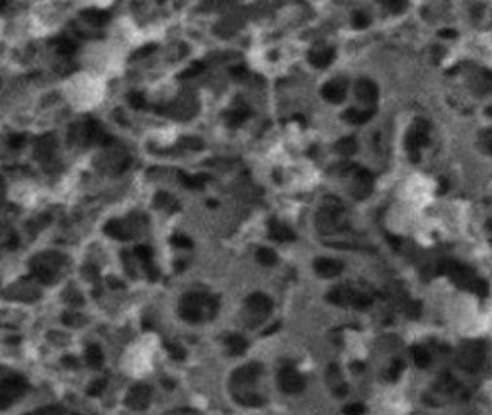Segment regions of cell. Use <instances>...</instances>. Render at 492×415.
Instances as JSON below:
<instances>
[{
    "label": "cell",
    "mask_w": 492,
    "mask_h": 415,
    "mask_svg": "<svg viewBox=\"0 0 492 415\" xmlns=\"http://www.w3.org/2000/svg\"><path fill=\"white\" fill-rule=\"evenodd\" d=\"M166 349L170 351V357H172V359H178V361H182V359L186 357L184 349H182V347H178V345H172V343H166Z\"/></svg>",
    "instance_id": "d6a6232c"
},
{
    "label": "cell",
    "mask_w": 492,
    "mask_h": 415,
    "mask_svg": "<svg viewBox=\"0 0 492 415\" xmlns=\"http://www.w3.org/2000/svg\"><path fill=\"white\" fill-rule=\"evenodd\" d=\"M412 359H414V363L418 364V366H422V368L428 366L430 361H432V359H430V353H428L424 347H418V345L412 347Z\"/></svg>",
    "instance_id": "484cf974"
},
{
    "label": "cell",
    "mask_w": 492,
    "mask_h": 415,
    "mask_svg": "<svg viewBox=\"0 0 492 415\" xmlns=\"http://www.w3.org/2000/svg\"><path fill=\"white\" fill-rule=\"evenodd\" d=\"M256 260L260 261L262 265H273L275 263V252L270 248H260L256 252Z\"/></svg>",
    "instance_id": "4316f807"
},
{
    "label": "cell",
    "mask_w": 492,
    "mask_h": 415,
    "mask_svg": "<svg viewBox=\"0 0 492 415\" xmlns=\"http://www.w3.org/2000/svg\"><path fill=\"white\" fill-rule=\"evenodd\" d=\"M309 60L313 66L317 68H327L328 64H332L334 60V49H319V51H311L309 53Z\"/></svg>",
    "instance_id": "e0dca14e"
},
{
    "label": "cell",
    "mask_w": 492,
    "mask_h": 415,
    "mask_svg": "<svg viewBox=\"0 0 492 415\" xmlns=\"http://www.w3.org/2000/svg\"><path fill=\"white\" fill-rule=\"evenodd\" d=\"M313 267H315V271H317L321 277H325V279H330V277L340 275L342 269H344V265H342L340 261L330 260V258H319V260H315Z\"/></svg>",
    "instance_id": "4fadbf2b"
},
{
    "label": "cell",
    "mask_w": 492,
    "mask_h": 415,
    "mask_svg": "<svg viewBox=\"0 0 492 415\" xmlns=\"http://www.w3.org/2000/svg\"><path fill=\"white\" fill-rule=\"evenodd\" d=\"M157 51V45H149V47H143V49H139V51L133 55V59H139V57H147V55H151V53Z\"/></svg>",
    "instance_id": "60d3db41"
},
{
    "label": "cell",
    "mask_w": 492,
    "mask_h": 415,
    "mask_svg": "<svg viewBox=\"0 0 492 415\" xmlns=\"http://www.w3.org/2000/svg\"><path fill=\"white\" fill-rule=\"evenodd\" d=\"M439 37H457V31H449V30H443V31H439Z\"/></svg>",
    "instance_id": "bcb514c9"
},
{
    "label": "cell",
    "mask_w": 492,
    "mask_h": 415,
    "mask_svg": "<svg viewBox=\"0 0 492 415\" xmlns=\"http://www.w3.org/2000/svg\"><path fill=\"white\" fill-rule=\"evenodd\" d=\"M227 347L230 355H242L246 351V341L242 335H229L227 337Z\"/></svg>",
    "instance_id": "7402d4cb"
},
{
    "label": "cell",
    "mask_w": 492,
    "mask_h": 415,
    "mask_svg": "<svg viewBox=\"0 0 492 415\" xmlns=\"http://www.w3.org/2000/svg\"><path fill=\"white\" fill-rule=\"evenodd\" d=\"M248 115H250V111L244 109V107H240V109H234V111L225 113V119H227V125H229V127H238V125L244 123V119H246Z\"/></svg>",
    "instance_id": "44dd1931"
},
{
    "label": "cell",
    "mask_w": 492,
    "mask_h": 415,
    "mask_svg": "<svg viewBox=\"0 0 492 415\" xmlns=\"http://www.w3.org/2000/svg\"><path fill=\"white\" fill-rule=\"evenodd\" d=\"M336 150H338L340 154H344V156H352L356 150H358V143H356V139H354V137L340 139V141L336 143Z\"/></svg>",
    "instance_id": "cb8c5ba5"
},
{
    "label": "cell",
    "mask_w": 492,
    "mask_h": 415,
    "mask_svg": "<svg viewBox=\"0 0 492 415\" xmlns=\"http://www.w3.org/2000/svg\"><path fill=\"white\" fill-rule=\"evenodd\" d=\"M63 320H65V324H70V326H76V324L84 322L82 318H78V316H72V314H65V316H63Z\"/></svg>",
    "instance_id": "b9f144b4"
},
{
    "label": "cell",
    "mask_w": 492,
    "mask_h": 415,
    "mask_svg": "<svg viewBox=\"0 0 492 415\" xmlns=\"http://www.w3.org/2000/svg\"><path fill=\"white\" fill-rule=\"evenodd\" d=\"M373 109H356V107H350L342 117L346 119V121H350V123H354V125H361V123H365V121H369L371 117H373Z\"/></svg>",
    "instance_id": "d6986e66"
},
{
    "label": "cell",
    "mask_w": 492,
    "mask_h": 415,
    "mask_svg": "<svg viewBox=\"0 0 492 415\" xmlns=\"http://www.w3.org/2000/svg\"><path fill=\"white\" fill-rule=\"evenodd\" d=\"M268 234H270V238L272 240H277V242H291V240H295L297 236H295V232L289 228V226H285V224H281V222H277L275 218L270 220V224H268Z\"/></svg>",
    "instance_id": "5bb4252c"
},
{
    "label": "cell",
    "mask_w": 492,
    "mask_h": 415,
    "mask_svg": "<svg viewBox=\"0 0 492 415\" xmlns=\"http://www.w3.org/2000/svg\"><path fill=\"white\" fill-rule=\"evenodd\" d=\"M82 273H84V277H86L88 281H96V279H98V269H96L94 265H86V267L82 269Z\"/></svg>",
    "instance_id": "f35d334b"
},
{
    "label": "cell",
    "mask_w": 492,
    "mask_h": 415,
    "mask_svg": "<svg viewBox=\"0 0 492 415\" xmlns=\"http://www.w3.org/2000/svg\"><path fill=\"white\" fill-rule=\"evenodd\" d=\"M135 254L139 256V260L143 261L145 267L153 263V250H151L149 246H137V248H135Z\"/></svg>",
    "instance_id": "83f0119b"
},
{
    "label": "cell",
    "mask_w": 492,
    "mask_h": 415,
    "mask_svg": "<svg viewBox=\"0 0 492 415\" xmlns=\"http://www.w3.org/2000/svg\"><path fill=\"white\" fill-rule=\"evenodd\" d=\"M203 70V64L201 62H196V64H192L188 70H184L182 74H180V78H190V76H196V74H199Z\"/></svg>",
    "instance_id": "d590c367"
},
{
    "label": "cell",
    "mask_w": 492,
    "mask_h": 415,
    "mask_svg": "<svg viewBox=\"0 0 492 415\" xmlns=\"http://www.w3.org/2000/svg\"><path fill=\"white\" fill-rule=\"evenodd\" d=\"M230 72H232V76H234V78H242V76H244V72H246V70H244V68H242V66H236V68H232V70H230Z\"/></svg>",
    "instance_id": "ee69618b"
},
{
    "label": "cell",
    "mask_w": 492,
    "mask_h": 415,
    "mask_svg": "<svg viewBox=\"0 0 492 415\" xmlns=\"http://www.w3.org/2000/svg\"><path fill=\"white\" fill-rule=\"evenodd\" d=\"M184 143H186L188 147H196V148H201V143H199V141H196V139H186Z\"/></svg>",
    "instance_id": "f6af8a7d"
},
{
    "label": "cell",
    "mask_w": 492,
    "mask_h": 415,
    "mask_svg": "<svg viewBox=\"0 0 492 415\" xmlns=\"http://www.w3.org/2000/svg\"><path fill=\"white\" fill-rule=\"evenodd\" d=\"M321 94H323V98H325L327 102L342 104L344 98H346V88H344L342 84H338V82H330V84H325V88H323Z\"/></svg>",
    "instance_id": "9a60e30c"
},
{
    "label": "cell",
    "mask_w": 492,
    "mask_h": 415,
    "mask_svg": "<svg viewBox=\"0 0 492 415\" xmlns=\"http://www.w3.org/2000/svg\"><path fill=\"white\" fill-rule=\"evenodd\" d=\"M172 244L178 246V248H192V240L186 238V236H172Z\"/></svg>",
    "instance_id": "74e56055"
},
{
    "label": "cell",
    "mask_w": 492,
    "mask_h": 415,
    "mask_svg": "<svg viewBox=\"0 0 492 415\" xmlns=\"http://www.w3.org/2000/svg\"><path fill=\"white\" fill-rule=\"evenodd\" d=\"M149 400H151V386H147V384H135L127 392L125 404H127V408H131L135 412H143L149 406Z\"/></svg>",
    "instance_id": "52a82bcc"
},
{
    "label": "cell",
    "mask_w": 492,
    "mask_h": 415,
    "mask_svg": "<svg viewBox=\"0 0 492 415\" xmlns=\"http://www.w3.org/2000/svg\"><path fill=\"white\" fill-rule=\"evenodd\" d=\"M106 234L108 236H111V238H115V240H129L133 234L129 232V228L127 226H123L119 220H109V222H106Z\"/></svg>",
    "instance_id": "ac0fdd59"
},
{
    "label": "cell",
    "mask_w": 492,
    "mask_h": 415,
    "mask_svg": "<svg viewBox=\"0 0 492 415\" xmlns=\"http://www.w3.org/2000/svg\"><path fill=\"white\" fill-rule=\"evenodd\" d=\"M483 359H485V355H483V349H481V347H477V345H467V347L463 349V353H461L459 363L465 366V370H477L479 364L483 363Z\"/></svg>",
    "instance_id": "7c38bea8"
},
{
    "label": "cell",
    "mask_w": 492,
    "mask_h": 415,
    "mask_svg": "<svg viewBox=\"0 0 492 415\" xmlns=\"http://www.w3.org/2000/svg\"><path fill=\"white\" fill-rule=\"evenodd\" d=\"M354 26L356 28H367L369 26V18L363 12H356L354 14Z\"/></svg>",
    "instance_id": "e575fe53"
},
{
    "label": "cell",
    "mask_w": 492,
    "mask_h": 415,
    "mask_svg": "<svg viewBox=\"0 0 492 415\" xmlns=\"http://www.w3.org/2000/svg\"><path fill=\"white\" fill-rule=\"evenodd\" d=\"M86 363L90 364L92 368H100L102 363H104V353L98 345H90L86 349Z\"/></svg>",
    "instance_id": "603a6c76"
},
{
    "label": "cell",
    "mask_w": 492,
    "mask_h": 415,
    "mask_svg": "<svg viewBox=\"0 0 492 415\" xmlns=\"http://www.w3.org/2000/svg\"><path fill=\"white\" fill-rule=\"evenodd\" d=\"M65 412H63V408H57V406H53V408H41V410H35V412H32V414H28V415H63Z\"/></svg>",
    "instance_id": "1f68e13d"
},
{
    "label": "cell",
    "mask_w": 492,
    "mask_h": 415,
    "mask_svg": "<svg viewBox=\"0 0 492 415\" xmlns=\"http://www.w3.org/2000/svg\"><path fill=\"white\" fill-rule=\"evenodd\" d=\"M356 96H358V100L363 102V104H375L377 98H379L377 84L371 82V80H367V78L358 80V84H356Z\"/></svg>",
    "instance_id": "8fae6325"
},
{
    "label": "cell",
    "mask_w": 492,
    "mask_h": 415,
    "mask_svg": "<svg viewBox=\"0 0 492 415\" xmlns=\"http://www.w3.org/2000/svg\"><path fill=\"white\" fill-rule=\"evenodd\" d=\"M180 316L186 320V322H194V324H199L203 322L205 318H213L215 312H217V300L207 296V295H201V293H188L182 296L180 300Z\"/></svg>",
    "instance_id": "6da1fadb"
},
{
    "label": "cell",
    "mask_w": 492,
    "mask_h": 415,
    "mask_svg": "<svg viewBox=\"0 0 492 415\" xmlns=\"http://www.w3.org/2000/svg\"><path fill=\"white\" fill-rule=\"evenodd\" d=\"M108 283H109V287H123V283H119V281H115V279H109Z\"/></svg>",
    "instance_id": "681fc988"
},
{
    "label": "cell",
    "mask_w": 492,
    "mask_h": 415,
    "mask_svg": "<svg viewBox=\"0 0 492 415\" xmlns=\"http://www.w3.org/2000/svg\"><path fill=\"white\" fill-rule=\"evenodd\" d=\"M155 205H157V207H166V205H172L174 208L178 207V205H176V203H174V201L170 199V195H168V193H157Z\"/></svg>",
    "instance_id": "f546056e"
},
{
    "label": "cell",
    "mask_w": 492,
    "mask_h": 415,
    "mask_svg": "<svg viewBox=\"0 0 492 415\" xmlns=\"http://www.w3.org/2000/svg\"><path fill=\"white\" fill-rule=\"evenodd\" d=\"M327 300L338 304V306H354V308H367L371 304V298L365 295H360L346 287H336L328 293Z\"/></svg>",
    "instance_id": "3957f363"
},
{
    "label": "cell",
    "mask_w": 492,
    "mask_h": 415,
    "mask_svg": "<svg viewBox=\"0 0 492 415\" xmlns=\"http://www.w3.org/2000/svg\"><path fill=\"white\" fill-rule=\"evenodd\" d=\"M65 263V260L57 254H41L37 258L30 261V267H32V273L45 285H51L55 283L57 279V269Z\"/></svg>",
    "instance_id": "7a4b0ae2"
},
{
    "label": "cell",
    "mask_w": 492,
    "mask_h": 415,
    "mask_svg": "<svg viewBox=\"0 0 492 415\" xmlns=\"http://www.w3.org/2000/svg\"><path fill=\"white\" fill-rule=\"evenodd\" d=\"M80 18L82 20H86L90 26H106L108 24L109 20H111V14L109 12H106V10H84L82 14H80Z\"/></svg>",
    "instance_id": "2e32d148"
},
{
    "label": "cell",
    "mask_w": 492,
    "mask_h": 415,
    "mask_svg": "<svg viewBox=\"0 0 492 415\" xmlns=\"http://www.w3.org/2000/svg\"><path fill=\"white\" fill-rule=\"evenodd\" d=\"M391 368H393V370H391L389 378L393 380V378H396V376H398V370H400V363H394V364H393V366H391Z\"/></svg>",
    "instance_id": "7bdbcfd3"
},
{
    "label": "cell",
    "mask_w": 492,
    "mask_h": 415,
    "mask_svg": "<svg viewBox=\"0 0 492 415\" xmlns=\"http://www.w3.org/2000/svg\"><path fill=\"white\" fill-rule=\"evenodd\" d=\"M178 178L190 189H203V185L207 181V176H186L184 172H178Z\"/></svg>",
    "instance_id": "ffe728a7"
},
{
    "label": "cell",
    "mask_w": 492,
    "mask_h": 415,
    "mask_svg": "<svg viewBox=\"0 0 492 415\" xmlns=\"http://www.w3.org/2000/svg\"><path fill=\"white\" fill-rule=\"evenodd\" d=\"M260 372H262V366L256 363V364H246V366H242V368H238L234 374H232V380H230V384L232 386H240V388H244V386H248V384H252L258 376H260Z\"/></svg>",
    "instance_id": "30bf717a"
},
{
    "label": "cell",
    "mask_w": 492,
    "mask_h": 415,
    "mask_svg": "<svg viewBox=\"0 0 492 415\" xmlns=\"http://www.w3.org/2000/svg\"><path fill=\"white\" fill-rule=\"evenodd\" d=\"M344 414L346 415H363L365 414V406L363 404H350L344 408Z\"/></svg>",
    "instance_id": "4dcf8cb0"
},
{
    "label": "cell",
    "mask_w": 492,
    "mask_h": 415,
    "mask_svg": "<svg viewBox=\"0 0 492 415\" xmlns=\"http://www.w3.org/2000/svg\"><path fill=\"white\" fill-rule=\"evenodd\" d=\"M129 104L133 105L135 109H143V107L147 105V100H145L143 94H131V96H129Z\"/></svg>",
    "instance_id": "836d02e7"
},
{
    "label": "cell",
    "mask_w": 492,
    "mask_h": 415,
    "mask_svg": "<svg viewBox=\"0 0 492 415\" xmlns=\"http://www.w3.org/2000/svg\"><path fill=\"white\" fill-rule=\"evenodd\" d=\"M104 380H98V382H94V386L92 388H88V394L90 396H98V394H102V390H104Z\"/></svg>",
    "instance_id": "ab89813d"
},
{
    "label": "cell",
    "mask_w": 492,
    "mask_h": 415,
    "mask_svg": "<svg viewBox=\"0 0 492 415\" xmlns=\"http://www.w3.org/2000/svg\"><path fill=\"white\" fill-rule=\"evenodd\" d=\"M387 6H391V8H404L406 4L404 2H385Z\"/></svg>",
    "instance_id": "7dc6e473"
},
{
    "label": "cell",
    "mask_w": 492,
    "mask_h": 415,
    "mask_svg": "<svg viewBox=\"0 0 492 415\" xmlns=\"http://www.w3.org/2000/svg\"><path fill=\"white\" fill-rule=\"evenodd\" d=\"M24 141H26L24 135H12V137L8 139V147L14 148V150H18L20 147H24Z\"/></svg>",
    "instance_id": "8d00e7d4"
},
{
    "label": "cell",
    "mask_w": 492,
    "mask_h": 415,
    "mask_svg": "<svg viewBox=\"0 0 492 415\" xmlns=\"http://www.w3.org/2000/svg\"><path fill=\"white\" fill-rule=\"evenodd\" d=\"M57 49H59L61 55H66V57H68V55H72V53L76 51V45H74L72 41L66 39V41H57Z\"/></svg>",
    "instance_id": "f1b7e54d"
},
{
    "label": "cell",
    "mask_w": 492,
    "mask_h": 415,
    "mask_svg": "<svg viewBox=\"0 0 492 415\" xmlns=\"http://www.w3.org/2000/svg\"><path fill=\"white\" fill-rule=\"evenodd\" d=\"M277 382H279L281 392H285V394H299V392L305 388L303 376H301L295 368H289V366H285V368L279 370Z\"/></svg>",
    "instance_id": "8992f818"
},
{
    "label": "cell",
    "mask_w": 492,
    "mask_h": 415,
    "mask_svg": "<svg viewBox=\"0 0 492 415\" xmlns=\"http://www.w3.org/2000/svg\"><path fill=\"white\" fill-rule=\"evenodd\" d=\"M246 310L252 312L258 318H266L272 312V300H270V296H266L262 293H254L246 300Z\"/></svg>",
    "instance_id": "9c48e42d"
},
{
    "label": "cell",
    "mask_w": 492,
    "mask_h": 415,
    "mask_svg": "<svg viewBox=\"0 0 492 415\" xmlns=\"http://www.w3.org/2000/svg\"><path fill=\"white\" fill-rule=\"evenodd\" d=\"M373 189V178L367 170H356V178H354V187L352 193L356 199H365Z\"/></svg>",
    "instance_id": "ba28073f"
},
{
    "label": "cell",
    "mask_w": 492,
    "mask_h": 415,
    "mask_svg": "<svg viewBox=\"0 0 492 415\" xmlns=\"http://www.w3.org/2000/svg\"><path fill=\"white\" fill-rule=\"evenodd\" d=\"M28 388V382L26 378L18 376V374H12V376H6L2 378V410L8 408L20 394H24Z\"/></svg>",
    "instance_id": "5b68a950"
},
{
    "label": "cell",
    "mask_w": 492,
    "mask_h": 415,
    "mask_svg": "<svg viewBox=\"0 0 492 415\" xmlns=\"http://www.w3.org/2000/svg\"><path fill=\"white\" fill-rule=\"evenodd\" d=\"M295 121H299L301 125H305V121H303V115H295Z\"/></svg>",
    "instance_id": "f907efd6"
},
{
    "label": "cell",
    "mask_w": 492,
    "mask_h": 415,
    "mask_svg": "<svg viewBox=\"0 0 492 415\" xmlns=\"http://www.w3.org/2000/svg\"><path fill=\"white\" fill-rule=\"evenodd\" d=\"M63 363H65V364H70V366H74V364H76V361H74L72 357H65V359H63Z\"/></svg>",
    "instance_id": "c3c4849f"
},
{
    "label": "cell",
    "mask_w": 492,
    "mask_h": 415,
    "mask_svg": "<svg viewBox=\"0 0 492 415\" xmlns=\"http://www.w3.org/2000/svg\"><path fill=\"white\" fill-rule=\"evenodd\" d=\"M53 147H55V137L53 135H45V137H41L39 141H37V152L35 154L39 156H45V154H51L53 152Z\"/></svg>",
    "instance_id": "d4e9b609"
},
{
    "label": "cell",
    "mask_w": 492,
    "mask_h": 415,
    "mask_svg": "<svg viewBox=\"0 0 492 415\" xmlns=\"http://www.w3.org/2000/svg\"><path fill=\"white\" fill-rule=\"evenodd\" d=\"M428 145V123H424L422 119H418L414 123V127L408 131L406 135V150H408V156L412 162H418L420 156H418V148Z\"/></svg>",
    "instance_id": "277c9868"
}]
</instances>
